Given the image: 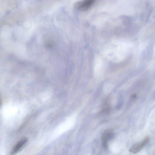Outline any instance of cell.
<instances>
[{"label":"cell","mask_w":155,"mask_h":155,"mask_svg":"<svg viewBox=\"0 0 155 155\" xmlns=\"http://www.w3.org/2000/svg\"><path fill=\"white\" fill-rule=\"evenodd\" d=\"M150 138L146 137L143 140L136 143L132 146L129 151L132 153H136L140 151L149 142Z\"/></svg>","instance_id":"obj_1"},{"label":"cell","mask_w":155,"mask_h":155,"mask_svg":"<svg viewBox=\"0 0 155 155\" xmlns=\"http://www.w3.org/2000/svg\"><path fill=\"white\" fill-rule=\"evenodd\" d=\"M95 0H84L75 3L74 5V8L80 9L83 11L87 10L94 2Z\"/></svg>","instance_id":"obj_2"},{"label":"cell","mask_w":155,"mask_h":155,"mask_svg":"<svg viewBox=\"0 0 155 155\" xmlns=\"http://www.w3.org/2000/svg\"><path fill=\"white\" fill-rule=\"evenodd\" d=\"M114 134L111 129H107L103 133L102 137V145L105 149H107L108 148L107 141L113 138L114 136Z\"/></svg>","instance_id":"obj_3"},{"label":"cell","mask_w":155,"mask_h":155,"mask_svg":"<svg viewBox=\"0 0 155 155\" xmlns=\"http://www.w3.org/2000/svg\"><path fill=\"white\" fill-rule=\"evenodd\" d=\"M28 141V139L25 138L20 140L13 147L11 152V154H15L19 152L26 144Z\"/></svg>","instance_id":"obj_4"},{"label":"cell","mask_w":155,"mask_h":155,"mask_svg":"<svg viewBox=\"0 0 155 155\" xmlns=\"http://www.w3.org/2000/svg\"><path fill=\"white\" fill-rule=\"evenodd\" d=\"M144 16V14L143 13H142L140 15V18L141 20H142L143 19V17Z\"/></svg>","instance_id":"obj_5"},{"label":"cell","mask_w":155,"mask_h":155,"mask_svg":"<svg viewBox=\"0 0 155 155\" xmlns=\"http://www.w3.org/2000/svg\"><path fill=\"white\" fill-rule=\"evenodd\" d=\"M149 4L148 2H147V3H146V8H148L149 7Z\"/></svg>","instance_id":"obj_6"}]
</instances>
